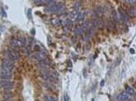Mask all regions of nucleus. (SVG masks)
<instances>
[{
    "mask_svg": "<svg viewBox=\"0 0 136 101\" xmlns=\"http://www.w3.org/2000/svg\"><path fill=\"white\" fill-rule=\"evenodd\" d=\"M104 82H105L104 80H102V81H101V86H102V87L104 85Z\"/></svg>",
    "mask_w": 136,
    "mask_h": 101,
    "instance_id": "a878e982",
    "label": "nucleus"
},
{
    "mask_svg": "<svg viewBox=\"0 0 136 101\" xmlns=\"http://www.w3.org/2000/svg\"><path fill=\"white\" fill-rule=\"evenodd\" d=\"M11 45L13 46V47H15V48L16 47H18V41L16 39H11Z\"/></svg>",
    "mask_w": 136,
    "mask_h": 101,
    "instance_id": "ddd939ff",
    "label": "nucleus"
},
{
    "mask_svg": "<svg viewBox=\"0 0 136 101\" xmlns=\"http://www.w3.org/2000/svg\"><path fill=\"white\" fill-rule=\"evenodd\" d=\"M2 15H3V16H4V17L6 16V14L5 13V11H4L3 9H2Z\"/></svg>",
    "mask_w": 136,
    "mask_h": 101,
    "instance_id": "5701e85b",
    "label": "nucleus"
},
{
    "mask_svg": "<svg viewBox=\"0 0 136 101\" xmlns=\"http://www.w3.org/2000/svg\"><path fill=\"white\" fill-rule=\"evenodd\" d=\"M2 67L11 71L15 67V64H14V62L12 60H11V59H5L3 61V65H2Z\"/></svg>",
    "mask_w": 136,
    "mask_h": 101,
    "instance_id": "7ed1b4c3",
    "label": "nucleus"
},
{
    "mask_svg": "<svg viewBox=\"0 0 136 101\" xmlns=\"http://www.w3.org/2000/svg\"><path fill=\"white\" fill-rule=\"evenodd\" d=\"M126 93H128L130 95H134V93H135V91H134V89L131 88V87H126Z\"/></svg>",
    "mask_w": 136,
    "mask_h": 101,
    "instance_id": "4468645a",
    "label": "nucleus"
},
{
    "mask_svg": "<svg viewBox=\"0 0 136 101\" xmlns=\"http://www.w3.org/2000/svg\"><path fill=\"white\" fill-rule=\"evenodd\" d=\"M63 101H68V95L67 94H65V95H64V100Z\"/></svg>",
    "mask_w": 136,
    "mask_h": 101,
    "instance_id": "412c9836",
    "label": "nucleus"
},
{
    "mask_svg": "<svg viewBox=\"0 0 136 101\" xmlns=\"http://www.w3.org/2000/svg\"><path fill=\"white\" fill-rule=\"evenodd\" d=\"M118 11H119V16H120V19L123 20L124 22L127 21V20H128V16H127V15H126V13L125 12V11H124L121 7H119L118 9Z\"/></svg>",
    "mask_w": 136,
    "mask_h": 101,
    "instance_id": "423d86ee",
    "label": "nucleus"
},
{
    "mask_svg": "<svg viewBox=\"0 0 136 101\" xmlns=\"http://www.w3.org/2000/svg\"><path fill=\"white\" fill-rule=\"evenodd\" d=\"M81 5H82V3L80 1L76 2L75 4V6H74V11H77V12H79L80 8H81Z\"/></svg>",
    "mask_w": 136,
    "mask_h": 101,
    "instance_id": "9b49d317",
    "label": "nucleus"
},
{
    "mask_svg": "<svg viewBox=\"0 0 136 101\" xmlns=\"http://www.w3.org/2000/svg\"><path fill=\"white\" fill-rule=\"evenodd\" d=\"M84 32H85V30L83 27H82V26H78L75 28V33L76 35H81L84 33Z\"/></svg>",
    "mask_w": 136,
    "mask_h": 101,
    "instance_id": "6e6552de",
    "label": "nucleus"
},
{
    "mask_svg": "<svg viewBox=\"0 0 136 101\" xmlns=\"http://www.w3.org/2000/svg\"><path fill=\"white\" fill-rule=\"evenodd\" d=\"M0 36H1V34H0Z\"/></svg>",
    "mask_w": 136,
    "mask_h": 101,
    "instance_id": "c85d7f7f",
    "label": "nucleus"
},
{
    "mask_svg": "<svg viewBox=\"0 0 136 101\" xmlns=\"http://www.w3.org/2000/svg\"><path fill=\"white\" fill-rule=\"evenodd\" d=\"M11 76H12L11 71L2 67V68L0 69V77H1L2 79H11Z\"/></svg>",
    "mask_w": 136,
    "mask_h": 101,
    "instance_id": "f257e3e1",
    "label": "nucleus"
},
{
    "mask_svg": "<svg viewBox=\"0 0 136 101\" xmlns=\"http://www.w3.org/2000/svg\"><path fill=\"white\" fill-rule=\"evenodd\" d=\"M136 11H135V7H131L129 9V15L131 16H135L136 15Z\"/></svg>",
    "mask_w": 136,
    "mask_h": 101,
    "instance_id": "2eb2a0df",
    "label": "nucleus"
},
{
    "mask_svg": "<svg viewBox=\"0 0 136 101\" xmlns=\"http://www.w3.org/2000/svg\"><path fill=\"white\" fill-rule=\"evenodd\" d=\"M31 33L33 34V35H34V29L31 30Z\"/></svg>",
    "mask_w": 136,
    "mask_h": 101,
    "instance_id": "cd10ccee",
    "label": "nucleus"
},
{
    "mask_svg": "<svg viewBox=\"0 0 136 101\" xmlns=\"http://www.w3.org/2000/svg\"><path fill=\"white\" fill-rule=\"evenodd\" d=\"M85 15H86V13L85 12H79L77 17H76V21H78V22L82 21V20L84 19Z\"/></svg>",
    "mask_w": 136,
    "mask_h": 101,
    "instance_id": "f8f14e48",
    "label": "nucleus"
},
{
    "mask_svg": "<svg viewBox=\"0 0 136 101\" xmlns=\"http://www.w3.org/2000/svg\"><path fill=\"white\" fill-rule=\"evenodd\" d=\"M10 50L11 52V55H12L14 60H18V59H20V56H19V54H18V51H16V50H11V49H10Z\"/></svg>",
    "mask_w": 136,
    "mask_h": 101,
    "instance_id": "9d476101",
    "label": "nucleus"
},
{
    "mask_svg": "<svg viewBox=\"0 0 136 101\" xmlns=\"http://www.w3.org/2000/svg\"><path fill=\"white\" fill-rule=\"evenodd\" d=\"M113 18H114V19L115 22H119V19L118 14H117L116 11H113Z\"/></svg>",
    "mask_w": 136,
    "mask_h": 101,
    "instance_id": "dca6fc26",
    "label": "nucleus"
},
{
    "mask_svg": "<svg viewBox=\"0 0 136 101\" xmlns=\"http://www.w3.org/2000/svg\"><path fill=\"white\" fill-rule=\"evenodd\" d=\"M44 11H45V12H47V13H57L58 12L57 3L50 4V5H49L45 8Z\"/></svg>",
    "mask_w": 136,
    "mask_h": 101,
    "instance_id": "20e7f679",
    "label": "nucleus"
},
{
    "mask_svg": "<svg viewBox=\"0 0 136 101\" xmlns=\"http://www.w3.org/2000/svg\"><path fill=\"white\" fill-rule=\"evenodd\" d=\"M94 25V27H99L100 26V22H99V20L98 19H94V21H93V23H92Z\"/></svg>",
    "mask_w": 136,
    "mask_h": 101,
    "instance_id": "a211bd4d",
    "label": "nucleus"
},
{
    "mask_svg": "<svg viewBox=\"0 0 136 101\" xmlns=\"http://www.w3.org/2000/svg\"><path fill=\"white\" fill-rule=\"evenodd\" d=\"M34 57H35V59H38V60L43 61L47 59V55L43 51H37L36 53L34 54Z\"/></svg>",
    "mask_w": 136,
    "mask_h": 101,
    "instance_id": "39448f33",
    "label": "nucleus"
},
{
    "mask_svg": "<svg viewBox=\"0 0 136 101\" xmlns=\"http://www.w3.org/2000/svg\"><path fill=\"white\" fill-rule=\"evenodd\" d=\"M44 100L45 101H57L58 97L55 95H47L44 96Z\"/></svg>",
    "mask_w": 136,
    "mask_h": 101,
    "instance_id": "1a4fd4ad",
    "label": "nucleus"
},
{
    "mask_svg": "<svg viewBox=\"0 0 136 101\" xmlns=\"http://www.w3.org/2000/svg\"><path fill=\"white\" fill-rule=\"evenodd\" d=\"M107 28L109 29V31H113V29H114V24H113V22H112L111 21H109V22H108Z\"/></svg>",
    "mask_w": 136,
    "mask_h": 101,
    "instance_id": "f3484780",
    "label": "nucleus"
},
{
    "mask_svg": "<svg viewBox=\"0 0 136 101\" xmlns=\"http://www.w3.org/2000/svg\"><path fill=\"white\" fill-rule=\"evenodd\" d=\"M34 49H36L37 50H40V47H39V46L35 45V46H34Z\"/></svg>",
    "mask_w": 136,
    "mask_h": 101,
    "instance_id": "b1692460",
    "label": "nucleus"
},
{
    "mask_svg": "<svg viewBox=\"0 0 136 101\" xmlns=\"http://www.w3.org/2000/svg\"><path fill=\"white\" fill-rule=\"evenodd\" d=\"M134 50H135L134 49H131V50H130V52H131V54H134V53H135V51H134Z\"/></svg>",
    "mask_w": 136,
    "mask_h": 101,
    "instance_id": "bb28decb",
    "label": "nucleus"
},
{
    "mask_svg": "<svg viewBox=\"0 0 136 101\" xmlns=\"http://www.w3.org/2000/svg\"><path fill=\"white\" fill-rule=\"evenodd\" d=\"M118 99L120 101H127L129 99H130V95H129L128 93H126V92L124 91V92L121 93L120 95H119Z\"/></svg>",
    "mask_w": 136,
    "mask_h": 101,
    "instance_id": "0eeeda50",
    "label": "nucleus"
},
{
    "mask_svg": "<svg viewBox=\"0 0 136 101\" xmlns=\"http://www.w3.org/2000/svg\"><path fill=\"white\" fill-rule=\"evenodd\" d=\"M83 75H84V78H87V72H86V70H83Z\"/></svg>",
    "mask_w": 136,
    "mask_h": 101,
    "instance_id": "393cba45",
    "label": "nucleus"
},
{
    "mask_svg": "<svg viewBox=\"0 0 136 101\" xmlns=\"http://www.w3.org/2000/svg\"><path fill=\"white\" fill-rule=\"evenodd\" d=\"M28 16L30 17V19H31V9H29L28 10Z\"/></svg>",
    "mask_w": 136,
    "mask_h": 101,
    "instance_id": "4be33fe9",
    "label": "nucleus"
},
{
    "mask_svg": "<svg viewBox=\"0 0 136 101\" xmlns=\"http://www.w3.org/2000/svg\"><path fill=\"white\" fill-rule=\"evenodd\" d=\"M0 86H1L2 88L5 89V90L10 91L11 89H12L14 84L11 81H9V80H2L1 83H0Z\"/></svg>",
    "mask_w": 136,
    "mask_h": 101,
    "instance_id": "f03ea898",
    "label": "nucleus"
},
{
    "mask_svg": "<svg viewBox=\"0 0 136 101\" xmlns=\"http://www.w3.org/2000/svg\"><path fill=\"white\" fill-rule=\"evenodd\" d=\"M135 1L136 0H125V2H126V3H135Z\"/></svg>",
    "mask_w": 136,
    "mask_h": 101,
    "instance_id": "aec40b11",
    "label": "nucleus"
},
{
    "mask_svg": "<svg viewBox=\"0 0 136 101\" xmlns=\"http://www.w3.org/2000/svg\"><path fill=\"white\" fill-rule=\"evenodd\" d=\"M6 97L7 98H12L13 97V94L10 92V91H8L6 93Z\"/></svg>",
    "mask_w": 136,
    "mask_h": 101,
    "instance_id": "6ab92c4d",
    "label": "nucleus"
}]
</instances>
